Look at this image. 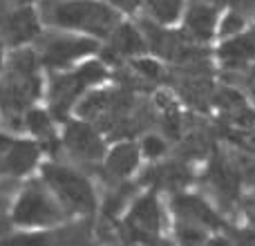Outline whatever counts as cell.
Instances as JSON below:
<instances>
[{
	"label": "cell",
	"mask_w": 255,
	"mask_h": 246,
	"mask_svg": "<svg viewBox=\"0 0 255 246\" xmlns=\"http://www.w3.org/2000/svg\"><path fill=\"white\" fill-rule=\"evenodd\" d=\"M108 4H112L115 9H119V11H124V13H130V11H134L136 7H139V0H106Z\"/></svg>",
	"instance_id": "cell-17"
},
{
	"label": "cell",
	"mask_w": 255,
	"mask_h": 246,
	"mask_svg": "<svg viewBox=\"0 0 255 246\" xmlns=\"http://www.w3.org/2000/svg\"><path fill=\"white\" fill-rule=\"evenodd\" d=\"M110 38H112V47L119 54H139V52H143V47H145L141 31L134 29L132 25H128V22H121V25L112 31Z\"/></svg>",
	"instance_id": "cell-10"
},
{
	"label": "cell",
	"mask_w": 255,
	"mask_h": 246,
	"mask_svg": "<svg viewBox=\"0 0 255 246\" xmlns=\"http://www.w3.org/2000/svg\"><path fill=\"white\" fill-rule=\"evenodd\" d=\"M139 246H168V244H154V242H145V244H139Z\"/></svg>",
	"instance_id": "cell-21"
},
{
	"label": "cell",
	"mask_w": 255,
	"mask_h": 246,
	"mask_svg": "<svg viewBox=\"0 0 255 246\" xmlns=\"http://www.w3.org/2000/svg\"><path fill=\"white\" fill-rule=\"evenodd\" d=\"M94 49H97V38L63 29H52L40 40V58L45 65L54 67V70H63V67L81 61Z\"/></svg>",
	"instance_id": "cell-2"
},
{
	"label": "cell",
	"mask_w": 255,
	"mask_h": 246,
	"mask_svg": "<svg viewBox=\"0 0 255 246\" xmlns=\"http://www.w3.org/2000/svg\"><path fill=\"white\" fill-rule=\"evenodd\" d=\"M139 163V148L134 143H121L108 154L106 168L115 177H128Z\"/></svg>",
	"instance_id": "cell-9"
},
{
	"label": "cell",
	"mask_w": 255,
	"mask_h": 246,
	"mask_svg": "<svg viewBox=\"0 0 255 246\" xmlns=\"http://www.w3.org/2000/svg\"><path fill=\"white\" fill-rule=\"evenodd\" d=\"M52 240L49 235H18L13 240L0 242V246H49Z\"/></svg>",
	"instance_id": "cell-15"
},
{
	"label": "cell",
	"mask_w": 255,
	"mask_h": 246,
	"mask_svg": "<svg viewBox=\"0 0 255 246\" xmlns=\"http://www.w3.org/2000/svg\"><path fill=\"white\" fill-rule=\"evenodd\" d=\"M0 67H2V56H0Z\"/></svg>",
	"instance_id": "cell-22"
},
{
	"label": "cell",
	"mask_w": 255,
	"mask_h": 246,
	"mask_svg": "<svg viewBox=\"0 0 255 246\" xmlns=\"http://www.w3.org/2000/svg\"><path fill=\"white\" fill-rule=\"evenodd\" d=\"M45 181L56 190L63 202L72 204L76 208H83V211L94 208V193L90 188L88 179L79 172L63 166H47L45 168Z\"/></svg>",
	"instance_id": "cell-3"
},
{
	"label": "cell",
	"mask_w": 255,
	"mask_h": 246,
	"mask_svg": "<svg viewBox=\"0 0 255 246\" xmlns=\"http://www.w3.org/2000/svg\"><path fill=\"white\" fill-rule=\"evenodd\" d=\"M58 217H61L58 206L38 186L27 190L13 211V220L18 224H49V222H56Z\"/></svg>",
	"instance_id": "cell-5"
},
{
	"label": "cell",
	"mask_w": 255,
	"mask_h": 246,
	"mask_svg": "<svg viewBox=\"0 0 255 246\" xmlns=\"http://www.w3.org/2000/svg\"><path fill=\"white\" fill-rule=\"evenodd\" d=\"M65 145L74 154L88 159V161H97L103 157V141L97 134L92 125L81 121H72L65 130Z\"/></svg>",
	"instance_id": "cell-6"
},
{
	"label": "cell",
	"mask_w": 255,
	"mask_h": 246,
	"mask_svg": "<svg viewBox=\"0 0 255 246\" xmlns=\"http://www.w3.org/2000/svg\"><path fill=\"white\" fill-rule=\"evenodd\" d=\"M130 226H136L145 233H152L159 229V206L152 197H143L136 202L130 217Z\"/></svg>",
	"instance_id": "cell-11"
},
{
	"label": "cell",
	"mask_w": 255,
	"mask_h": 246,
	"mask_svg": "<svg viewBox=\"0 0 255 246\" xmlns=\"http://www.w3.org/2000/svg\"><path fill=\"white\" fill-rule=\"evenodd\" d=\"M235 11H255V0H233Z\"/></svg>",
	"instance_id": "cell-19"
},
{
	"label": "cell",
	"mask_w": 255,
	"mask_h": 246,
	"mask_svg": "<svg viewBox=\"0 0 255 246\" xmlns=\"http://www.w3.org/2000/svg\"><path fill=\"white\" fill-rule=\"evenodd\" d=\"M38 31H40V16L29 4L9 7V11H4L2 18H0V36L9 45H16V47L29 43Z\"/></svg>",
	"instance_id": "cell-4"
},
{
	"label": "cell",
	"mask_w": 255,
	"mask_h": 246,
	"mask_svg": "<svg viewBox=\"0 0 255 246\" xmlns=\"http://www.w3.org/2000/svg\"><path fill=\"white\" fill-rule=\"evenodd\" d=\"M220 58L226 65H244L255 58V34H240L229 38L220 47Z\"/></svg>",
	"instance_id": "cell-8"
},
{
	"label": "cell",
	"mask_w": 255,
	"mask_h": 246,
	"mask_svg": "<svg viewBox=\"0 0 255 246\" xmlns=\"http://www.w3.org/2000/svg\"><path fill=\"white\" fill-rule=\"evenodd\" d=\"M7 7H25L27 4V0H2Z\"/></svg>",
	"instance_id": "cell-20"
},
{
	"label": "cell",
	"mask_w": 255,
	"mask_h": 246,
	"mask_svg": "<svg viewBox=\"0 0 255 246\" xmlns=\"http://www.w3.org/2000/svg\"><path fill=\"white\" fill-rule=\"evenodd\" d=\"M27 127H29L34 134H38V136H45V134H49V132H52V125H49L47 115H45V112H40V110L27 112Z\"/></svg>",
	"instance_id": "cell-14"
},
{
	"label": "cell",
	"mask_w": 255,
	"mask_h": 246,
	"mask_svg": "<svg viewBox=\"0 0 255 246\" xmlns=\"http://www.w3.org/2000/svg\"><path fill=\"white\" fill-rule=\"evenodd\" d=\"M43 18L52 29L106 38L121 25V11L106 0H49Z\"/></svg>",
	"instance_id": "cell-1"
},
{
	"label": "cell",
	"mask_w": 255,
	"mask_h": 246,
	"mask_svg": "<svg viewBox=\"0 0 255 246\" xmlns=\"http://www.w3.org/2000/svg\"><path fill=\"white\" fill-rule=\"evenodd\" d=\"M141 148H143V154L150 159L154 157H161L163 150H166V143H163L159 136H145L143 143H141Z\"/></svg>",
	"instance_id": "cell-16"
},
{
	"label": "cell",
	"mask_w": 255,
	"mask_h": 246,
	"mask_svg": "<svg viewBox=\"0 0 255 246\" xmlns=\"http://www.w3.org/2000/svg\"><path fill=\"white\" fill-rule=\"evenodd\" d=\"M242 85L249 90V94L255 99V65L247 70V74H244V79H242Z\"/></svg>",
	"instance_id": "cell-18"
},
{
	"label": "cell",
	"mask_w": 255,
	"mask_h": 246,
	"mask_svg": "<svg viewBox=\"0 0 255 246\" xmlns=\"http://www.w3.org/2000/svg\"><path fill=\"white\" fill-rule=\"evenodd\" d=\"M244 29V18L240 11H229L224 18H222L220 22V34L224 36V38H233V36H240Z\"/></svg>",
	"instance_id": "cell-13"
},
{
	"label": "cell",
	"mask_w": 255,
	"mask_h": 246,
	"mask_svg": "<svg viewBox=\"0 0 255 246\" xmlns=\"http://www.w3.org/2000/svg\"><path fill=\"white\" fill-rule=\"evenodd\" d=\"M217 27V11L208 2H193L184 16V34L190 40H211Z\"/></svg>",
	"instance_id": "cell-7"
},
{
	"label": "cell",
	"mask_w": 255,
	"mask_h": 246,
	"mask_svg": "<svg viewBox=\"0 0 255 246\" xmlns=\"http://www.w3.org/2000/svg\"><path fill=\"white\" fill-rule=\"evenodd\" d=\"M152 4V13L161 25L168 22H175L181 16V7H184V0H148Z\"/></svg>",
	"instance_id": "cell-12"
}]
</instances>
